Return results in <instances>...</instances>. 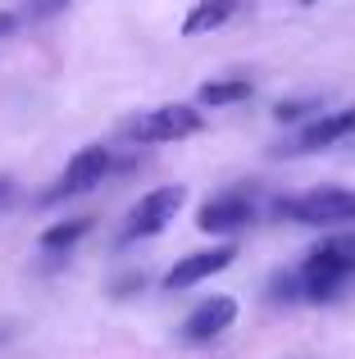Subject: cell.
<instances>
[{
	"label": "cell",
	"instance_id": "obj_1",
	"mask_svg": "<svg viewBox=\"0 0 355 359\" xmlns=\"http://www.w3.org/2000/svg\"><path fill=\"white\" fill-rule=\"evenodd\" d=\"M296 273H301L305 300H314V305L337 300L355 278V232H333V237H323L305 255V264Z\"/></svg>",
	"mask_w": 355,
	"mask_h": 359
},
{
	"label": "cell",
	"instance_id": "obj_2",
	"mask_svg": "<svg viewBox=\"0 0 355 359\" xmlns=\"http://www.w3.org/2000/svg\"><path fill=\"white\" fill-rule=\"evenodd\" d=\"M278 214L305 228H337V223H355V191L351 187H319V191L278 201Z\"/></svg>",
	"mask_w": 355,
	"mask_h": 359
},
{
	"label": "cell",
	"instance_id": "obj_3",
	"mask_svg": "<svg viewBox=\"0 0 355 359\" xmlns=\"http://www.w3.org/2000/svg\"><path fill=\"white\" fill-rule=\"evenodd\" d=\"M182 196H187L182 187H155V191H146L142 201L133 205V214H128L119 241L133 245V241H142V237H160V232L173 223V214L182 210Z\"/></svg>",
	"mask_w": 355,
	"mask_h": 359
},
{
	"label": "cell",
	"instance_id": "obj_4",
	"mask_svg": "<svg viewBox=\"0 0 355 359\" xmlns=\"http://www.w3.org/2000/svg\"><path fill=\"white\" fill-rule=\"evenodd\" d=\"M201 128H205V118L196 114L192 105H160V109H146L142 118L128 123V137L142 141V146H160V141L196 137Z\"/></svg>",
	"mask_w": 355,
	"mask_h": 359
},
{
	"label": "cell",
	"instance_id": "obj_5",
	"mask_svg": "<svg viewBox=\"0 0 355 359\" xmlns=\"http://www.w3.org/2000/svg\"><path fill=\"white\" fill-rule=\"evenodd\" d=\"M105 173H109V150L105 146H82L78 155L69 159V168L60 173V182H55L41 201L55 205V201H69V196H87L91 187L105 182Z\"/></svg>",
	"mask_w": 355,
	"mask_h": 359
},
{
	"label": "cell",
	"instance_id": "obj_6",
	"mask_svg": "<svg viewBox=\"0 0 355 359\" xmlns=\"http://www.w3.org/2000/svg\"><path fill=\"white\" fill-rule=\"evenodd\" d=\"M255 219V201L246 191H219L201 205L196 214V228L201 232H214V237H228V232H241L246 223Z\"/></svg>",
	"mask_w": 355,
	"mask_h": 359
},
{
	"label": "cell",
	"instance_id": "obj_7",
	"mask_svg": "<svg viewBox=\"0 0 355 359\" xmlns=\"http://www.w3.org/2000/svg\"><path fill=\"white\" fill-rule=\"evenodd\" d=\"M232 323H237V300L232 296H210V300H201V305L187 314L182 337L192 346H210L214 337H223Z\"/></svg>",
	"mask_w": 355,
	"mask_h": 359
},
{
	"label": "cell",
	"instance_id": "obj_8",
	"mask_svg": "<svg viewBox=\"0 0 355 359\" xmlns=\"http://www.w3.org/2000/svg\"><path fill=\"white\" fill-rule=\"evenodd\" d=\"M232 259H237V250H232V245L196 250V255H187V259L173 264L169 278H164V287H169V291H187V287H196V282H205V278H214V273H223Z\"/></svg>",
	"mask_w": 355,
	"mask_h": 359
},
{
	"label": "cell",
	"instance_id": "obj_9",
	"mask_svg": "<svg viewBox=\"0 0 355 359\" xmlns=\"http://www.w3.org/2000/svg\"><path fill=\"white\" fill-rule=\"evenodd\" d=\"M347 137H355V105L305 123L301 137H296V150H328V146H337V141H347Z\"/></svg>",
	"mask_w": 355,
	"mask_h": 359
},
{
	"label": "cell",
	"instance_id": "obj_10",
	"mask_svg": "<svg viewBox=\"0 0 355 359\" xmlns=\"http://www.w3.org/2000/svg\"><path fill=\"white\" fill-rule=\"evenodd\" d=\"M241 9V0H196L182 18V36H205V32H219L232 14Z\"/></svg>",
	"mask_w": 355,
	"mask_h": 359
},
{
	"label": "cell",
	"instance_id": "obj_11",
	"mask_svg": "<svg viewBox=\"0 0 355 359\" xmlns=\"http://www.w3.org/2000/svg\"><path fill=\"white\" fill-rule=\"evenodd\" d=\"M250 91H255L250 78H214L201 87V105L223 109V105H237V100H250Z\"/></svg>",
	"mask_w": 355,
	"mask_h": 359
},
{
	"label": "cell",
	"instance_id": "obj_12",
	"mask_svg": "<svg viewBox=\"0 0 355 359\" xmlns=\"http://www.w3.org/2000/svg\"><path fill=\"white\" fill-rule=\"evenodd\" d=\"M91 232V219H69V223H55V228H46L41 232V250L46 255H64V250H73L82 237Z\"/></svg>",
	"mask_w": 355,
	"mask_h": 359
},
{
	"label": "cell",
	"instance_id": "obj_13",
	"mask_svg": "<svg viewBox=\"0 0 355 359\" xmlns=\"http://www.w3.org/2000/svg\"><path fill=\"white\" fill-rule=\"evenodd\" d=\"M305 114H323V105H319V100H278V105H274L278 123H296Z\"/></svg>",
	"mask_w": 355,
	"mask_h": 359
},
{
	"label": "cell",
	"instance_id": "obj_14",
	"mask_svg": "<svg viewBox=\"0 0 355 359\" xmlns=\"http://www.w3.org/2000/svg\"><path fill=\"white\" fill-rule=\"evenodd\" d=\"M269 296L283 305V300H305V291H301V273H278L274 278V287H269Z\"/></svg>",
	"mask_w": 355,
	"mask_h": 359
},
{
	"label": "cell",
	"instance_id": "obj_15",
	"mask_svg": "<svg viewBox=\"0 0 355 359\" xmlns=\"http://www.w3.org/2000/svg\"><path fill=\"white\" fill-rule=\"evenodd\" d=\"M73 0H27V14L36 18V23H46V18H55V14H64Z\"/></svg>",
	"mask_w": 355,
	"mask_h": 359
},
{
	"label": "cell",
	"instance_id": "obj_16",
	"mask_svg": "<svg viewBox=\"0 0 355 359\" xmlns=\"http://www.w3.org/2000/svg\"><path fill=\"white\" fill-rule=\"evenodd\" d=\"M14 201V177H0V210Z\"/></svg>",
	"mask_w": 355,
	"mask_h": 359
},
{
	"label": "cell",
	"instance_id": "obj_17",
	"mask_svg": "<svg viewBox=\"0 0 355 359\" xmlns=\"http://www.w3.org/2000/svg\"><path fill=\"white\" fill-rule=\"evenodd\" d=\"M14 23H18V18H14V14H5V9H0V41H5V36L14 32Z\"/></svg>",
	"mask_w": 355,
	"mask_h": 359
}]
</instances>
